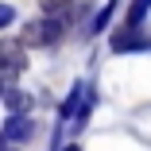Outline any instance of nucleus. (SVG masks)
I'll use <instances>...</instances> for the list:
<instances>
[{
    "mask_svg": "<svg viewBox=\"0 0 151 151\" xmlns=\"http://www.w3.org/2000/svg\"><path fill=\"white\" fill-rule=\"evenodd\" d=\"M0 58H4V93H12L16 89V78L23 74V43H16V39H4L0 43Z\"/></svg>",
    "mask_w": 151,
    "mask_h": 151,
    "instance_id": "nucleus-1",
    "label": "nucleus"
},
{
    "mask_svg": "<svg viewBox=\"0 0 151 151\" xmlns=\"http://www.w3.org/2000/svg\"><path fill=\"white\" fill-rule=\"evenodd\" d=\"M27 47H50V43H58L54 39V31H50V23L39 16V19H31V23H23V35H19Z\"/></svg>",
    "mask_w": 151,
    "mask_h": 151,
    "instance_id": "nucleus-2",
    "label": "nucleus"
},
{
    "mask_svg": "<svg viewBox=\"0 0 151 151\" xmlns=\"http://www.w3.org/2000/svg\"><path fill=\"white\" fill-rule=\"evenodd\" d=\"M31 132H35V120H31V116H8V120H4V139H8V143L31 139Z\"/></svg>",
    "mask_w": 151,
    "mask_h": 151,
    "instance_id": "nucleus-3",
    "label": "nucleus"
},
{
    "mask_svg": "<svg viewBox=\"0 0 151 151\" xmlns=\"http://www.w3.org/2000/svg\"><path fill=\"white\" fill-rule=\"evenodd\" d=\"M112 47L124 54V50H151V39L147 35H136V27H124V31L112 35Z\"/></svg>",
    "mask_w": 151,
    "mask_h": 151,
    "instance_id": "nucleus-4",
    "label": "nucleus"
},
{
    "mask_svg": "<svg viewBox=\"0 0 151 151\" xmlns=\"http://www.w3.org/2000/svg\"><path fill=\"white\" fill-rule=\"evenodd\" d=\"M4 105H8V116H27V109H31L35 101L27 93H16V89H12V93H4Z\"/></svg>",
    "mask_w": 151,
    "mask_h": 151,
    "instance_id": "nucleus-5",
    "label": "nucleus"
},
{
    "mask_svg": "<svg viewBox=\"0 0 151 151\" xmlns=\"http://www.w3.org/2000/svg\"><path fill=\"white\" fill-rule=\"evenodd\" d=\"M81 97H85V89H81V85H74V93H70V97H66V105H62V120H70V116L78 120V116H81V112H78V101H81Z\"/></svg>",
    "mask_w": 151,
    "mask_h": 151,
    "instance_id": "nucleus-6",
    "label": "nucleus"
},
{
    "mask_svg": "<svg viewBox=\"0 0 151 151\" xmlns=\"http://www.w3.org/2000/svg\"><path fill=\"white\" fill-rule=\"evenodd\" d=\"M147 8H151V0H132V12H128V23H124V27H139Z\"/></svg>",
    "mask_w": 151,
    "mask_h": 151,
    "instance_id": "nucleus-7",
    "label": "nucleus"
},
{
    "mask_svg": "<svg viewBox=\"0 0 151 151\" xmlns=\"http://www.w3.org/2000/svg\"><path fill=\"white\" fill-rule=\"evenodd\" d=\"M112 8H116V0H109V4L97 12V19H93V27H89V31H105V27H109V19H112Z\"/></svg>",
    "mask_w": 151,
    "mask_h": 151,
    "instance_id": "nucleus-8",
    "label": "nucleus"
},
{
    "mask_svg": "<svg viewBox=\"0 0 151 151\" xmlns=\"http://www.w3.org/2000/svg\"><path fill=\"white\" fill-rule=\"evenodd\" d=\"M43 4V12H54V8H66V4H74V0H39Z\"/></svg>",
    "mask_w": 151,
    "mask_h": 151,
    "instance_id": "nucleus-9",
    "label": "nucleus"
},
{
    "mask_svg": "<svg viewBox=\"0 0 151 151\" xmlns=\"http://www.w3.org/2000/svg\"><path fill=\"white\" fill-rule=\"evenodd\" d=\"M12 16H16V12H12V4H0V27H8V23H12Z\"/></svg>",
    "mask_w": 151,
    "mask_h": 151,
    "instance_id": "nucleus-10",
    "label": "nucleus"
}]
</instances>
